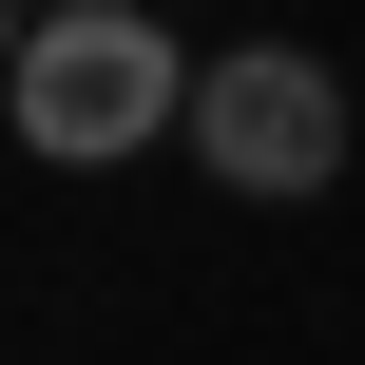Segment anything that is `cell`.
<instances>
[{"mask_svg":"<svg viewBox=\"0 0 365 365\" xmlns=\"http://www.w3.org/2000/svg\"><path fill=\"white\" fill-rule=\"evenodd\" d=\"M173 135L212 154V192L289 212V192H327V173H346V77H327V58H289V38H250V58H192V115H173Z\"/></svg>","mask_w":365,"mask_h":365,"instance_id":"obj_2","label":"cell"},{"mask_svg":"<svg viewBox=\"0 0 365 365\" xmlns=\"http://www.w3.org/2000/svg\"><path fill=\"white\" fill-rule=\"evenodd\" d=\"M0 77H19V0H0Z\"/></svg>","mask_w":365,"mask_h":365,"instance_id":"obj_3","label":"cell"},{"mask_svg":"<svg viewBox=\"0 0 365 365\" xmlns=\"http://www.w3.org/2000/svg\"><path fill=\"white\" fill-rule=\"evenodd\" d=\"M0 115H19V154H58V173H115V154H154V135L192 115V38H154L135 0H38V19H19V77H0Z\"/></svg>","mask_w":365,"mask_h":365,"instance_id":"obj_1","label":"cell"}]
</instances>
